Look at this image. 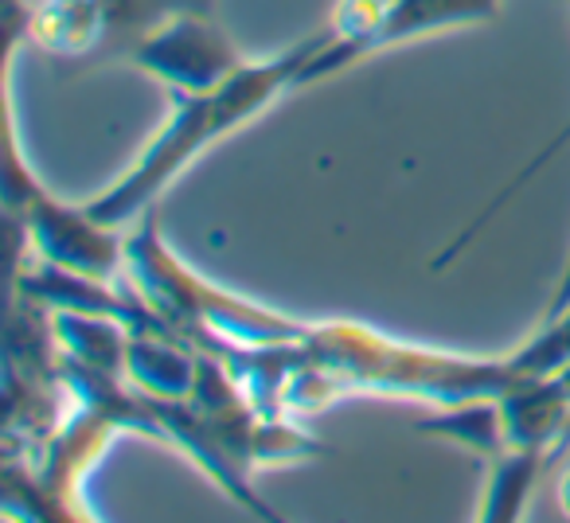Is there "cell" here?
Instances as JSON below:
<instances>
[{"label":"cell","instance_id":"cell-1","mask_svg":"<svg viewBox=\"0 0 570 523\" xmlns=\"http://www.w3.org/2000/svg\"><path fill=\"white\" fill-rule=\"evenodd\" d=\"M305 367L285 383L282 411H317L341 391H391L414 395L438 406L500 398L520 372L512 359H469L450 352H430L419 344L383 336L367 325L333 320L309 325L305 333Z\"/></svg>","mask_w":570,"mask_h":523},{"label":"cell","instance_id":"cell-2","mask_svg":"<svg viewBox=\"0 0 570 523\" xmlns=\"http://www.w3.org/2000/svg\"><path fill=\"white\" fill-rule=\"evenodd\" d=\"M325 28L309 40H297L294 48H285L282 56H269L250 63L246 59L227 82L212 90H196L184 95L176 90L173 118L165 121L157 137L141 149V157L129 165L126 176L110 184L98 199H90V215L114 230L134 227L141 215H149L153 199L199 157L212 149L219 137L235 134L243 121L258 118L274 98L289 95V90L305 87V67L325 43Z\"/></svg>","mask_w":570,"mask_h":523},{"label":"cell","instance_id":"cell-3","mask_svg":"<svg viewBox=\"0 0 570 523\" xmlns=\"http://www.w3.org/2000/svg\"><path fill=\"white\" fill-rule=\"evenodd\" d=\"M126 274L134 289L176 328L188 336L196 352H212L219 344H297L305 341L309 325L282 313H269L246 297L230 294L223 286L204 282L196 270H188L168 243L160 238V227L153 215L129 227L126 235Z\"/></svg>","mask_w":570,"mask_h":523},{"label":"cell","instance_id":"cell-4","mask_svg":"<svg viewBox=\"0 0 570 523\" xmlns=\"http://www.w3.org/2000/svg\"><path fill=\"white\" fill-rule=\"evenodd\" d=\"M4 204H9V223L24 230L28 246H36L43 262L63 266V270L87 274L98 282H118L126 274V235L90 215V207H71L56 199L36 172L24 165L17 145V126H4Z\"/></svg>","mask_w":570,"mask_h":523},{"label":"cell","instance_id":"cell-5","mask_svg":"<svg viewBox=\"0 0 570 523\" xmlns=\"http://www.w3.org/2000/svg\"><path fill=\"white\" fill-rule=\"evenodd\" d=\"M121 59L184 95L219 87L246 63L212 12H176L160 20L141 40L129 43Z\"/></svg>","mask_w":570,"mask_h":523},{"label":"cell","instance_id":"cell-6","mask_svg":"<svg viewBox=\"0 0 570 523\" xmlns=\"http://www.w3.org/2000/svg\"><path fill=\"white\" fill-rule=\"evenodd\" d=\"M500 12V0H380V12L364 28L360 40L336 56L333 71L360 63L372 51H383L391 43L422 40L430 32H445V28H469L484 24Z\"/></svg>","mask_w":570,"mask_h":523},{"label":"cell","instance_id":"cell-7","mask_svg":"<svg viewBox=\"0 0 570 523\" xmlns=\"http://www.w3.org/2000/svg\"><path fill=\"white\" fill-rule=\"evenodd\" d=\"M118 0H40L28 12V36L59 56H98L110 51Z\"/></svg>","mask_w":570,"mask_h":523},{"label":"cell","instance_id":"cell-8","mask_svg":"<svg viewBox=\"0 0 570 523\" xmlns=\"http://www.w3.org/2000/svg\"><path fill=\"white\" fill-rule=\"evenodd\" d=\"M199 352L176 333H129L126 383L157 398H188L196 391Z\"/></svg>","mask_w":570,"mask_h":523},{"label":"cell","instance_id":"cell-9","mask_svg":"<svg viewBox=\"0 0 570 523\" xmlns=\"http://www.w3.org/2000/svg\"><path fill=\"white\" fill-rule=\"evenodd\" d=\"M551 457L543 450H523V445H504L497 457L489 461V484H484V504L481 520L504 523L520 520L523 504L535 492L539 476L547 473Z\"/></svg>","mask_w":570,"mask_h":523},{"label":"cell","instance_id":"cell-10","mask_svg":"<svg viewBox=\"0 0 570 523\" xmlns=\"http://www.w3.org/2000/svg\"><path fill=\"white\" fill-rule=\"evenodd\" d=\"M419 434L461 445V450H469L473 457H481L484 465L508 445L504 418H500V398H473V403L442 406L438 414L419 422Z\"/></svg>","mask_w":570,"mask_h":523},{"label":"cell","instance_id":"cell-11","mask_svg":"<svg viewBox=\"0 0 570 523\" xmlns=\"http://www.w3.org/2000/svg\"><path fill=\"white\" fill-rule=\"evenodd\" d=\"M567 4H570V0H567ZM562 145H570V118H567V121H562V126H559V129H554V137H551V141H547V145H543V149H539V152H535V157H531V160H528V165H523V168H520V172H515V176H512V180H508V184H504V188H500V191H497V196H492V199H489V204H484V211H481V215H476V219H473V223H465V227H461V230H458V238H453V243H450V246H445V250H442V254H438V258H434V262H430V266H434V270H445V266H450V262H453V258H458V254H465V250H469V243H473V238H476V235H481V230H484V227H489V223H492V219H497V215H500V211H504V207H508V204H512V199H515V196H520V191H523V188H528V184H531V176H539V172H543V168H547V165H551V160H554V157H559V152H562Z\"/></svg>","mask_w":570,"mask_h":523},{"label":"cell","instance_id":"cell-12","mask_svg":"<svg viewBox=\"0 0 570 523\" xmlns=\"http://www.w3.org/2000/svg\"><path fill=\"white\" fill-rule=\"evenodd\" d=\"M512 367L520 375H559L570 367V305L554 317H543L539 333L512 352Z\"/></svg>","mask_w":570,"mask_h":523},{"label":"cell","instance_id":"cell-13","mask_svg":"<svg viewBox=\"0 0 570 523\" xmlns=\"http://www.w3.org/2000/svg\"><path fill=\"white\" fill-rule=\"evenodd\" d=\"M28 12L32 9H24V0H9V56H17L20 36L28 32Z\"/></svg>","mask_w":570,"mask_h":523}]
</instances>
